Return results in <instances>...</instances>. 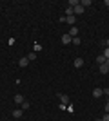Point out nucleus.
I'll list each match as a JSON object with an SVG mask.
<instances>
[{
	"label": "nucleus",
	"mask_w": 109,
	"mask_h": 121,
	"mask_svg": "<svg viewBox=\"0 0 109 121\" xmlns=\"http://www.w3.org/2000/svg\"><path fill=\"white\" fill-rule=\"evenodd\" d=\"M102 121H109V114H104V117H102Z\"/></svg>",
	"instance_id": "22"
},
{
	"label": "nucleus",
	"mask_w": 109,
	"mask_h": 121,
	"mask_svg": "<svg viewBox=\"0 0 109 121\" xmlns=\"http://www.w3.org/2000/svg\"><path fill=\"white\" fill-rule=\"evenodd\" d=\"M98 69H100V72H102V74H107V72H109V60H105V63H102Z\"/></svg>",
	"instance_id": "1"
},
{
	"label": "nucleus",
	"mask_w": 109,
	"mask_h": 121,
	"mask_svg": "<svg viewBox=\"0 0 109 121\" xmlns=\"http://www.w3.org/2000/svg\"><path fill=\"white\" fill-rule=\"evenodd\" d=\"M104 110H105V114H109V99H107V103L104 105Z\"/></svg>",
	"instance_id": "20"
},
{
	"label": "nucleus",
	"mask_w": 109,
	"mask_h": 121,
	"mask_svg": "<svg viewBox=\"0 0 109 121\" xmlns=\"http://www.w3.org/2000/svg\"><path fill=\"white\" fill-rule=\"evenodd\" d=\"M66 22H67L69 25H75V22H76V18H75V15H73V16H66Z\"/></svg>",
	"instance_id": "11"
},
{
	"label": "nucleus",
	"mask_w": 109,
	"mask_h": 121,
	"mask_svg": "<svg viewBox=\"0 0 109 121\" xmlns=\"http://www.w3.org/2000/svg\"><path fill=\"white\" fill-rule=\"evenodd\" d=\"M18 65L20 67H27L29 65V58H27V56H22L20 60H18Z\"/></svg>",
	"instance_id": "3"
},
{
	"label": "nucleus",
	"mask_w": 109,
	"mask_h": 121,
	"mask_svg": "<svg viewBox=\"0 0 109 121\" xmlns=\"http://www.w3.org/2000/svg\"><path fill=\"white\" fill-rule=\"evenodd\" d=\"M73 43H75V45H80V38H78V36H75V38H73Z\"/></svg>",
	"instance_id": "19"
},
{
	"label": "nucleus",
	"mask_w": 109,
	"mask_h": 121,
	"mask_svg": "<svg viewBox=\"0 0 109 121\" xmlns=\"http://www.w3.org/2000/svg\"><path fill=\"white\" fill-rule=\"evenodd\" d=\"M60 40H62V43H64V45H67L69 42H73V38H71L69 35H62V38H60Z\"/></svg>",
	"instance_id": "5"
},
{
	"label": "nucleus",
	"mask_w": 109,
	"mask_h": 121,
	"mask_svg": "<svg viewBox=\"0 0 109 121\" xmlns=\"http://www.w3.org/2000/svg\"><path fill=\"white\" fill-rule=\"evenodd\" d=\"M24 101H26V99H24V96H22V94H16V96H15V103H18V105H22Z\"/></svg>",
	"instance_id": "9"
},
{
	"label": "nucleus",
	"mask_w": 109,
	"mask_h": 121,
	"mask_svg": "<svg viewBox=\"0 0 109 121\" xmlns=\"http://www.w3.org/2000/svg\"><path fill=\"white\" fill-rule=\"evenodd\" d=\"M27 58H29V61L36 60V52H35V51H33V52H29V54H27Z\"/></svg>",
	"instance_id": "15"
},
{
	"label": "nucleus",
	"mask_w": 109,
	"mask_h": 121,
	"mask_svg": "<svg viewBox=\"0 0 109 121\" xmlns=\"http://www.w3.org/2000/svg\"><path fill=\"white\" fill-rule=\"evenodd\" d=\"M102 54L105 56V60H109V47H107V49H104V52H102Z\"/></svg>",
	"instance_id": "18"
},
{
	"label": "nucleus",
	"mask_w": 109,
	"mask_h": 121,
	"mask_svg": "<svg viewBox=\"0 0 109 121\" xmlns=\"http://www.w3.org/2000/svg\"><path fill=\"white\" fill-rule=\"evenodd\" d=\"M104 96H107V99H109V89H104Z\"/></svg>",
	"instance_id": "21"
},
{
	"label": "nucleus",
	"mask_w": 109,
	"mask_h": 121,
	"mask_svg": "<svg viewBox=\"0 0 109 121\" xmlns=\"http://www.w3.org/2000/svg\"><path fill=\"white\" fill-rule=\"evenodd\" d=\"M96 63H98V65L105 63V56H104V54H98V56H96Z\"/></svg>",
	"instance_id": "10"
},
{
	"label": "nucleus",
	"mask_w": 109,
	"mask_h": 121,
	"mask_svg": "<svg viewBox=\"0 0 109 121\" xmlns=\"http://www.w3.org/2000/svg\"><path fill=\"white\" fill-rule=\"evenodd\" d=\"M29 107H31V105H29V101H24V103H22V110H27V108H29Z\"/></svg>",
	"instance_id": "16"
},
{
	"label": "nucleus",
	"mask_w": 109,
	"mask_h": 121,
	"mask_svg": "<svg viewBox=\"0 0 109 121\" xmlns=\"http://www.w3.org/2000/svg\"><path fill=\"white\" fill-rule=\"evenodd\" d=\"M73 9H75V15H82V13H84L82 5H76V7H73Z\"/></svg>",
	"instance_id": "13"
},
{
	"label": "nucleus",
	"mask_w": 109,
	"mask_h": 121,
	"mask_svg": "<svg viewBox=\"0 0 109 121\" xmlns=\"http://www.w3.org/2000/svg\"><path fill=\"white\" fill-rule=\"evenodd\" d=\"M58 99H60V103H64V105L69 103V96L67 94H62V92H58Z\"/></svg>",
	"instance_id": "2"
},
{
	"label": "nucleus",
	"mask_w": 109,
	"mask_h": 121,
	"mask_svg": "<svg viewBox=\"0 0 109 121\" xmlns=\"http://www.w3.org/2000/svg\"><path fill=\"white\" fill-rule=\"evenodd\" d=\"M22 112H24L22 108H15V110H13V117H15V119H20V117H22Z\"/></svg>",
	"instance_id": "6"
},
{
	"label": "nucleus",
	"mask_w": 109,
	"mask_h": 121,
	"mask_svg": "<svg viewBox=\"0 0 109 121\" xmlns=\"http://www.w3.org/2000/svg\"><path fill=\"white\" fill-rule=\"evenodd\" d=\"M100 96H104V89H95V91H93V98L98 99Z\"/></svg>",
	"instance_id": "4"
},
{
	"label": "nucleus",
	"mask_w": 109,
	"mask_h": 121,
	"mask_svg": "<svg viewBox=\"0 0 109 121\" xmlns=\"http://www.w3.org/2000/svg\"><path fill=\"white\" fill-rule=\"evenodd\" d=\"M95 121H102V117H98V119H95Z\"/></svg>",
	"instance_id": "25"
},
{
	"label": "nucleus",
	"mask_w": 109,
	"mask_h": 121,
	"mask_svg": "<svg viewBox=\"0 0 109 121\" xmlns=\"http://www.w3.org/2000/svg\"><path fill=\"white\" fill-rule=\"evenodd\" d=\"M104 45H107V47H109V38H107V40H104Z\"/></svg>",
	"instance_id": "23"
},
{
	"label": "nucleus",
	"mask_w": 109,
	"mask_h": 121,
	"mask_svg": "<svg viewBox=\"0 0 109 121\" xmlns=\"http://www.w3.org/2000/svg\"><path fill=\"white\" fill-rule=\"evenodd\" d=\"M67 35H69V36H71V38H75V36H76V35H78V27H75V25H73L71 29H69V33H67Z\"/></svg>",
	"instance_id": "7"
},
{
	"label": "nucleus",
	"mask_w": 109,
	"mask_h": 121,
	"mask_svg": "<svg viewBox=\"0 0 109 121\" xmlns=\"http://www.w3.org/2000/svg\"><path fill=\"white\" fill-rule=\"evenodd\" d=\"M73 65L76 67V69H80V67H82V65H84V60H82V58H76V60L73 61Z\"/></svg>",
	"instance_id": "8"
},
{
	"label": "nucleus",
	"mask_w": 109,
	"mask_h": 121,
	"mask_svg": "<svg viewBox=\"0 0 109 121\" xmlns=\"http://www.w3.org/2000/svg\"><path fill=\"white\" fill-rule=\"evenodd\" d=\"M76 5H80L78 0H69V7H76Z\"/></svg>",
	"instance_id": "14"
},
{
	"label": "nucleus",
	"mask_w": 109,
	"mask_h": 121,
	"mask_svg": "<svg viewBox=\"0 0 109 121\" xmlns=\"http://www.w3.org/2000/svg\"><path fill=\"white\" fill-rule=\"evenodd\" d=\"M93 4V2H91V0H80V5H82L84 9H85V7H89V5Z\"/></svg>",
	"instance_id": "12"
},
{
	"label": "nucleus",
	"mask_w": 109,
	"mask_h": 121,
	"mask_svg": "<svg viewBox=\"0 0 109 121\" xmlns=\"http://www.w3.org/2000/svg\"><path fill=\"white\" fill-rule=\"evenodd\" d=\"M33 51H35V52H38V51H42V45H40V43H35V47H33Z\"/></svg>",
	"instance_id": "17"
},
{
	"label": "nucleus",
	"mask_w": 109,
	"mask_h": 121,
	"mask_svg": "<svg viewBox=\"0 0 109 121\" xmlns=\"http://www.w3.org/2000/svg\"><path fill=\"white\" fill-rule=\"evenodd\" d=\"M105 5H107V9H109V0H105Z\"/></svg>",
	"instance_id": "24"
}]
</instances>
